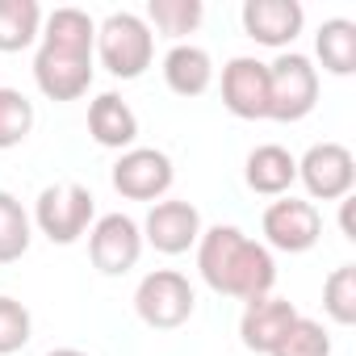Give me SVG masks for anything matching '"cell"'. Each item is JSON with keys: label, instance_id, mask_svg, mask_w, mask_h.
I'll use <instances>...</instances> for the list:
<instances>
[{"label": "cell", "instance_id": "cell-1", "mask_svg": "<svg viewBox=\"0 0 356 356\" xmlns=\"http://www.w3.org/2000/svg\"><path fill=\"white\" fill-rule=\"evenodd\" d=\"M97 22L84 9H55L42 26V47L34 55V80L51 101H80L92 84Z\"/></svg>", "mask_w": 356, "mask_h": 356}, {"label": "cell", "instance_id": "cell-2", "mask_svg": "<svg viewBox=\"0 0 356 356\" xmlns=\"http://www.w3.org/2000/svg\"><path fill=\"white\" fill-rule=\"evenodd\" d=\"M197 273L214 293L239 298V302H256V298L273 293V285H277L273 252L264 243L248 239L239 227L202 231V239H197Z\"/></svg>", "mask_w": 356, "mask_h": 356}, {"label": "cell", "instance_id": "cell-3", "mask_svg": "<svg viewBox=\"0 0 356 356\" xmlns=\"http://www.w3.org/2000/svg\"><path fill=\"white\" fill-rule=\"evenodd\" d=\"M97 59L118 80H138L155 59V34L138 13H109L97 26Z\"/></svg>", "mask_w": 356, "mask_h": 356}, {"label": "cell", "instance_id": "cell-4", "mask_svg": "<svg viewBox=\"0 0 356 356\" xmlns=\"http://www.w3.org/2000/svg\"><path fill=\"white\" fill-rule=\"evenodd\" d=\"M193 285L185 273H176V268H155L138 281L134 289V310L147 327L155 331H176V327H185L193 318Z\"/></svg>", "mask_w": 356, "mask_h": 356}, {"label": "cell", "instance_id": "cell-5", "mask_svg": "<svg viewBox=\"0 0 356 356\" xmlns=\"http://www.w3.org/2000/svg\"><path fill=\"white\" fill-rule=\"evenodd\" d=\"M92 218H97V202H92V193H88L84 185H76V181L47 185V189L38 193L34 222H38V231H42L51 243H59V248L76 243V239L92 227Z\"/></svg>", "mask_w": 356, "mask_h": 356}, {"label": "cell", "instance_id": "cell-6", "mask_svg": "<svg viewBox=\"0 0 356 356\" xmlns=\"http://www.w3.org/2000/svg\"><path fill=\"white\" fill-rule=\"evenodd\" d=\"M318 105V67L306 55H281L268 63V118L273 122H302Z\"/></svg>", "mask_w": 356, "mask_h": 356}, {"label": "cell", "instance_id": "cell-7", "mask_svg": "<svg viewBox=\"0 0 356 356\" xmlns=\"http://www.w3.org/2000/svg\"><path fill=\"white\" fill-rule=\"evenodd\" d=\"M298 181L314 202H343L356 185V159L343 143H314L298 159Z\"/></svg>", "mask_w": 356, "mask_h": 356}, {"label": "cell", "instance_id": "cell-8", "mask_svg": "<svg viewBox=\"0 0 356 356\" xmlns=\"http://www.w3.org/2000/svg\"><path fill=\"white\" fill-rule=\"evenodd\" d=\"M176 181L172 159L155 147H130L113 163V189L126 202H159Z\"/></svg>", "mask_w": 356, "mask_h": 356}, {"label": "cell", "instance_id": "cell-9", "mask_svg": "<svg viewBox=\"0 0 356 356\" xmlns=\"http://www.w3.org/2000/svg\"><path fill=\"white\" fill-rule=\"evenodd\" d=\"M264 243L277 248V252H310L323 235V214L314 210V202H302V197H281L264 210Z\"/></svg>", "mask_w": 356, "mask_h": 356}, {"label": "cell", "instance_id": "cell-10", "mask_svg": "<svg viewBox=\"0 0 356 356\" xmlns=\"http://www.w3.org/2000/svg\"><path fill=\"white\" fill-rule=\"evenodd\" d=\"M88 256L105 277H122L143 256V231L130 214H105L88 231Z\"/></svg>", "mask_w": 356, "mask_h": 356}, {"label": "cell", "instance_id": "cell-11", "mask_svg": "<svg viewBox=\"0 0 356 356\" xmlns=\"http://www.w3.org/2000/svg\"><path fill=\"white\" fill-rule=\"evenodd\" d=\"M143 243H151L163 256H181L189 248H197L202 239V214L193 202H155L147 222L138 227Z\"/></svg>", "mask_w": 356, "mask_h": 356}, {"label": "cell", "instance_id": "cell-12", "mask_svg": "<svg viewBox=\"0 0 356 356\" xmlns=\"http://www.w3.org/2000/svg\"><path fill=\"white\" fill-rule=\"evenodd\" d=\"M222 105L243 122L268 118V63L252 55L231 59L222 67Z\"/></svg>", "mask_w": 356, "mask_h": 356}, {"label": "cell", "instance_id": "cell-13", "mask_svg": "<svg viewBox=\"0 0 356 356\" xmlns=\"http://www.w3.org/2000/svg\"><path fill=\"white\" fill-rule=\"evenodd\" d=\"M293 318H298V306H293L289 298L264 293V298L248 302V310H243V318H239V339H243L248 352L273 356L277 343L285 339V331L293 327Z\"/></svg>", "mask_w": 356, "mask_h": 356}, {"label": "cell", "instance_id": "cell-14", "mask_svg": "<svg viewBox=\"0 0 356 356\" xmlns=\"http://www.w3.org/2000/svg\"><path fill=\"white\" fill-rule=\"evenodd\" d=\"M306 26V13L298 0H248L243 5V30L260 47H289Z\"/></svg>", "mask_w": 356, "mask_h": 356}, {"label": "cell", "instance_id": "cell-15", "mask_svg": "<svg viewBox=\"0 0 356 356\" xmlns=\"http://www.w3.org/2000/svg\"><path fill=\"white\" fill-rule=\"evenodd\" d=\"M243 181H248V189L260 193V197H285V193L293 189V181H298V159H293L285 147L264 143V147H256V151L248 155Z\"/></svg>", "mask_w": 356, "mask_h": 356}, {"label": "cell", "instance_id": "cell-16", "mask_svg": "<svg viewBox=\"0 0 356 356\" xmlns=\"http://www.w3.org/2000/svg\"><path fill=\"white\" fill-rule=\"evenodd\" d=\"M88 134L109 151H130L138 138V118L118 92H101L88 105Z\"/></svg>", "mask_w": 356, "mask_h": 356}, {"label": "cell", "instance_id": "cell-17", "mask_svg": "<svg viewBox=\"0 0 356 356\" xmlns=\"http://www.w3.org/2000/svg\"><path fill=\"white\" fill-rule=\"evenodd\" d=\"M163 80L176 97H202L214 84V59L193 42H176L163 55Z\"/></svg>", "mask_w": 356, "mask_h": 356}, {"label": "cell", "instance_id": "cell-18", "mask_svg": "<svg viewBox=\"0 0 356 356\" xmlns=\"http://www.w3.org/2000/svg\"><path fill=\"white\" fill-rule=\"evenodd\" d=\"M42 34L38 0H0V55H17Z\"/></svg>", "mask_w": 356, "mask_h": 356}, {"label": "cell", "instance_id": "cell-19", "mask_svg": "<svg viewBox=\"0 0 356 356\" xmlns=\"http://www.w3.org/2000/svg\"><path fill=\"white\" fill-rule=\"evenodd\" d=\"M314 51H318V59L331 76H352L356 72V26L348 17L323 22V30L314 38Z\"/></svg>", "mask_w": 356, "mask_h": 356}, {"label": "cell", "instance_id": "cell-20", "mask_svg": "<svg viewBox=\"0 0 356 356\" xmlns=\"http://www.w3.org/2000/svg\"><path fill=\"white\" fill-rule=\"evenodd\" d=\"M202 17H206L202 0H151V5H147V26H155L168 38L193 34L202 26Z\"/></svg>", "mask_w": 356, "mask_h": 356}, {"label": "cell", "instance_id": "cell-21", "mask_svg": "<svg viewBox=\"0 0 356 356\" xmlns=\"http://www.w3.org/2000/svg\"><path fill=\"white\" fill-rule=\"evenodd\" d=\"M30 252V214L13 193L0 189V264H13Z\"/></svg>", "mask_w": 356, "mask_h": 356}, {"label": "cell", "instance_id": "cell-22", "mask_svg": "<svg viewBox=\"0 0 356 356\" xmlns=\"http://www.w3.org/2000/svg\"><path fill=\"white\" fill-rule=\"evenodd\" d=\"M34 130V105L17 88H0V151L22 147Z\"/></svg>", "mask_w": 356, "mask_h": 356}, {"label": "cell", "instance_id": "cell-23", "mask_svg": "<svg viewBox=\"0 0 356 356\" xmlns=\"http://www.w3.org/2000/svg\"><path fill=\"white\" fill-rule=\"evenodd\" d=\"M323 310L339 327H352L356 323V264H339L327 277V285H323Z\"/></svg>", "mask_w": 356, "mask_h": 356}, {"label": "cell", "instance_id": "cell-24", "mask_svg": "<svg viewBox=\"0 0 356 356\" xmlns=\"http://www.w3.org/2000/svg\"><path fill=\"white\" fill-rule=\"evenodd\" d=\"M273 356H331V335L323 331V323L298 314L293 327L285 331V339L277 343Z\"/></svg>", "mask_w": 356, "mask_h": 356}, {"label": "cell", "instance_id": "cell-25", "mask_svg": "<svg viewBox=\"0 0 356 356\" xmlns=\"http://www.w3.org/2000/svg\"><path fill=\"white\" fill-rule=\"evenodd\" d=\"M34 318L17 298H0V356H13L30 343Z\"/></svg>", "mask_w": 356, "mask_h": 356}, {"label": "cell", "instance_id": "cell-26", "mask_svg": "<svg viewBox=\"0 0 356 356\" xmlns=\"http://www.w3.org/2000/svg\"><path fill=\"white\" fill-rule=\"evenodd\" d=\"M47 356H88V352H80V348H55V352H47Z\"/></svg>", "mask_w": 356, "mask_h": 356}]
</instances>
